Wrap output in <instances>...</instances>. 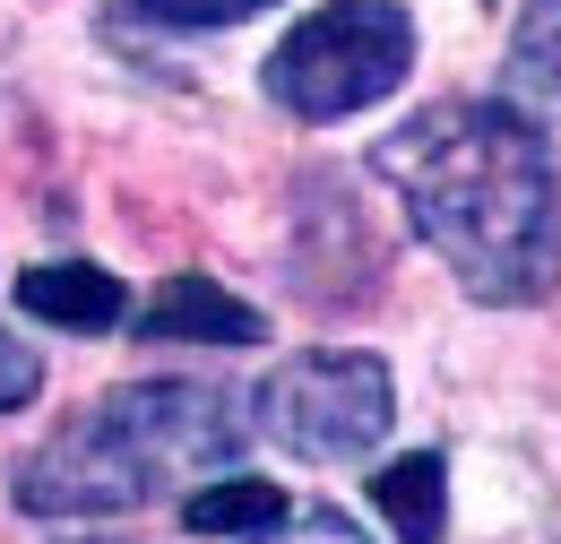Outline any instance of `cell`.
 Here are the masks:
<instances>
[{
  "instance_id": "6da1fadb",
  "label": "cell",
  "mask_w": 561,
  "mask_h": 544,
  "mask_svg": "<svg viewBox=\"0 0 561 544\" xmlns=\"http://www.w3.org/2000/svg\"><path fill=\"white\" fill-rule=\"evenodd\" d=\"M415 242L492 311L561 294V165L501 95H440L371 147Z\"/></svg>"
},
{
  "instance_id": "7a4b0ae2",
  "label": "cell",
  "mask_w": 561,
  "mask_h": 544,
  "mask_svg": "<svg viewBox=\"0 0 561 544\" xmlns=\"http://www.w3.org/2000/svg\"><path fill=\"white\" fill-rule=\"evenodd\" d=\"M251 407L216 381H130L104 389L95 407L53 423V441L35 458H18L9 501L26 519H130L164 492H199L216 476H242Z\"/></svg>"
},
{
  "instance_id": "3957f363",
  "label": "cell",
  "mask_w": 561,
  "mask_h": 544,
  "mask_svg": "<svg viewBox=\"0 0 561 544\" xmlns=\"http://www.w3.org/2000/svg\"><path fill=\"white\" fill-rule=\"evenodd\" d=\"M407 69H415V18L398 0H329L302 26H285L260 87L294 122H346V113L389 104Z\"/></svg>"
},
{
  "instance_id": "277c9868",
  "label": "cell",
  "mask_w": 561,
  "mask_h": 544,
  "mask_svg": "<svg viewBox=\"0 0 561 544\" xmlns=\"http://www.w3.org/2000/svg\"><path fill=\"white\" fill-rule=\"evenodd\" d=\"M398 423V381L380 354L363 345H311V354H285L277 372L251 389V432H268L285 458H311V467H346L371 458Z\"/></svg>"
},
{
  "instance_id": "5b68a950",
  "label": "cell",
  "mask_w": 561,
  "mask_h": 544,
  "mask_svg": "<svg viewBox=\"0 0 561 544\" xmlns=\"http://www.w3.org/2000/svg\"><path fill=\"white\" fill-rule=\"evenodd\" d=\"M501 104L545 147H561V0H527L518 9L510 61H501Z\"/></svg>"
},
{
  "instance_id": "8992f818",
  "label": "cell",
  "mask_w": 561,
  "mask_h": 544,
  "mask_svg": "<svg viewBox=\"0 0 561 544\" xmlns=\"http://www.w3.org/2000/svg\"><path fill=\"white\" fill-rule=\"evenodd\" d=\"M18 311L44 320V329H70V338H113L122 311H130V294H122V276L95 269V260H35L18 276Z\"/></svg>"
},
{
  "instance_id": "52a82bcc",
  "label": "cell",
  "mask_w": 561,
  "mask_h": 544,
  "mask_svg": "<svg viewBox=\"0 0 561 544\" xmlns=\"http://www.w3.org/2000/svg\"><path fill=\"white\" fill-rule=\"evenodd\" d=\"M139 338H182V345H260L268 338V320L242 303V294H225L216 276H164L156 294H147L139 311Z\"/></svg>"
},
{
  "instance_id": "ba28073f",
  "label": "cell",
  "mask_w": 561,
  "mask_h": 544,
  "mask_svg": "<svg viewBox=\"0 0 561 544\" xmlns=\"http://www.w3.org/2000/svg\"><path fill=\"white\" fill-rule=\"evenodd\" d=\"M371 510L398 528V544H440L449 536V467H440V450H407V458L371 467Z\"/></svg>"
},
{
  "instance_id": "9c48e42d",
  "label": "cell",
  "mask_w": 561,
  "mask_h": 544,
  "mask_svg": "<svg viewBox=\"0 0 561 544\" xmlns=\"http://www.w3.org/2000/svg\"><path fill=\"white\" fill-rule=\"evenodd\" d=\"M285 519V492L277 484H260V476H216L199 484V492H182V528L191 536H268Z\"/></svg>"
},
{
  "instance_id": "30bf717a",
  "label": "cell",
  "mask_w": 561,
  "mask_h": 544,
  "mask_svg": "<svg viewBox=\"0 0 561 544\" xmlns=\"http://www.w3.org/2000/svg\"><path fill=\"white\" fill-rule=\"evenodd\" d=\"M147 9L156 26H191V35H208V26H242V18H260V9H277V0H130Z\"/></svg>"
},
{
  "instance_id": "8fae6325",
  "label": "cell",
  "mask_w": 561,
  "mask_h": 544,
  "mask_svg": "<svg viewBox=\"0 0 561 544\" xmlns=\"http://www.w3.org/2000/svg\"><path fill=\"white\" fill-rule=\"evenodd\" d=\"M251 544H371L363 528H354L346 510H285L268 536H251Z\"/></svg>"
},
{
  "instance_id": "7c38bea8",
  "label": "cell",
  "mask_w": 561,
  "mask_h": 544,
  "mask_svg": "<svg viewBox=\"0 0 561 544\" xmlns=\"http://www.w3.org/2000/svg\"><path fill=\"white\" fill-rule=\"evenodd\" d=\"M44 398V354L26 338H9L0 329V415H18V407H35Z\"/></svg>"
},
{
  "instance_id": "4fadbf2b",
  "label": "cell",
  "mask_w": 561,
  "mask_h": 544,
  "mask_svg": "<svg viewBox=\"0 0 561 544\" xmlns=\"http://www.w3.org/2000/svg\"><path fill=\"white\" fill-rule=\"evenodd\" d=\"M95 544H130V536H95Z\"/></svg>"
}]
</instances>
